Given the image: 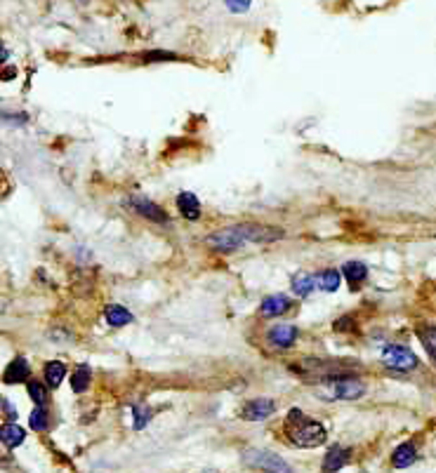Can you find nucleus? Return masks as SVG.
<instances>
[{
  "mask_svg": "<svg viewBox=\"0 0 436 473\" xmlns=\"http://www.w3.org/2000/svg\"><path fill=\"white\" fill-rule=\"evenodd\" d=\"M8 59H10V50L8 47H3V62H8Z\"/></svg>",
  "mask_w": 436,
  "mask_h": 473,
  "instance_id": "nucleus-30",
  "label": "nucleus"
},
{
  "mask_svg": "<svg viewBox=\"0 0 436 473\" xmlns=\"http://www.w3.org/2000/svg\"><path fill=\"white\" fill-rule=\"evenodd\" d=\"M297 328L293 323H281V325H274L267 330V342L276 349H290L295 342H297Z\"/></svg>",
  "mask_w": 436,
  "mask_h": 473,
  "instance_id": "nucleus-8",
  "label": "nucleus"
},
{
  "mask_svg": "<svg viewBox=\"0 0 436 473\" xmlns=\"http://www.w3.org/2000/svg\"><path fill=\"white\" fill-rule=\"evenodd\" d=\"M286 434L290 438L293 445H297V448H304V450H312V448H319V445L326 443V429L323 424L314 422L304 415L302 410H290L288 412V419H286Z\"/></svg>",
  "mask_w": 436,
  "mask_h": 473,
  "instance_id": "nucleus-1",
  "label": "nucleus"
},
{
  "mask_svg": "<svg viewBox=\"0 0 436 473\" xmlns=\"http://www.w3.org/2000/svg\"><path fill=\"white\" fill-rule=\"evenodd\" d=\"M415 335L420 337V342L425 344L429 358H432V361L436 363V325L422 323V325H418V330H415Z\"/></svg>",
  "mask_w": 436,
  "mask_h": 473,
  "instance_id": "nucleus-20",
  "label": "nucleus"
},
{
  "mask_svg": "<svg viewBox=\"0 0 436 473\" xmlns=\"http://www.w3.org/2000/svg\"><path fill=\"white\" fill-rule=\"evenodd\" d=\"M276 412V403L271 398H255V401H248L241 410V417L245 422H262V419L271 417Z\"/></svg>",
  "mask_w": 436,
  "mask_h": 473,
  "instance_id": "nucleus-7",
  "label": "nucleus"
},
{
  "mask_svg": "<svg viewBox=\"0 0 436 473\" xmlns=\"http://www.w3.org/2000/svg\"><path fill=\"white\" fill-rule=\"evenodd\" d=\"M290 306H293V302L288 299L286 294H269L262 299L259 313L264 316V318H276V316H283Z\"/></svg>",
  "mask_w": 436,
  "mask_h": 473,
  "instance_id": "nucleus-10",
  "label": "nucleus"
},
{
  "mask_svg": "<svg viewBox=\"0 0 436 473\" xmlns=\"http://www.w3.org/2000/svg\"><path fill=\"white\" fill-rule=\"evenodd\" d=\"M3 412L8 415V419H17V412L12 410V405H10L8 398H3Z\"/></svg>",
  "mask_w": 436,
  "mask_h": 473,
  "instance_id": "nucleus-28",
  "label": "nucleus"
},
{
  "mask_svg": "<svg viewBox=\"0 0 436 473\" xmlns=\"http://www.w3.org/2000/svg\"><path fill=\"white\" fill-rule=\"evenodd\" d=\"M177 209H179V214H182L184 219H189V221H196V219H200V200L196 198V193H191V191H182L177 195Z\"/></svg>",
  "mask_w": 436,
  "mask_h": 473,
  "instance_id": "nucleus-11",
  "label": "nucleus"
},
{
  "mask_svg": "<svg viewBox=\"0 0 436 473\" xmlns=\"http://www.w3.org/2000/svg\"><path fill=\"white\" fill-rule=\"evenodd\" d=\"M142 59H146V62H167V59H174V55L172 52H146Z\"/></svg>",
  "mask_w": 436,
  "mask_h": 473,
  "instance_id": "nucleus-27",
  "label": "nucleus"
},
{
  "mask_svg": "<svg viewBox=\"0 0 436 473\" xmlns=\"http://www.w3.org/2000/svg\"><path fill=\"white\" fill-rule=\"evenodd\" d=\"M382 365L389 370H397V372H408V370L418 368V356L404 344H389L382 349Z\"/></svg>",
  "mask_w": 436,
  "mask_h": 473,
  "instance_id": "nucleus-3",
  "label": "nucleus"
},
{
  "mask_svg": "<svg viewBox=\"0 0 436 473\" xmlns=\"http://www.w3.org/2000/svg\"><path fill=\"white\" fill-rule=\"evenodd\" d=\"M132 427H135L137 431H142L146 424H149V419H151V408L149 405H142V403H135L132 405Z\"/></svg>",
  "mask_w": 436,
  "mask_h": 473,
  "instance_id": "nucleus-23",
  "label": "nucleus"
},
{
  "mask_svg": "<svg viewBox=\"0 0 436 473\" xmlns=\"http://www.w3.org/2000/svg\"><path fill=\"white\" fill-rule=\"evenodd\" d=\"M319 285L323 292H338L340 285H342V273L338 271V268H326V271H321L316 276Z\"/></svg>",
  "mask_w": 436,
  "mask_h": 473,
  "instance_id": "nucleus-21",
  "label": "nucleus"
},
{
  "mask_svg": "<svg viewBox=\"0 0 436 473\" xmlns=\"http://www.w3.org/2000/svg\"><path fill=\"white\" fill-rule=\"evenodd\" d=\"M78 3H87V0H78Z\"/></svg>",
  "mask_w": 436,
  "mask_h": 473,
  "instance_id": "nucleus-31",
  "label": "nucleus"
},
{
  "mask_svg": "<svg viewBox=\"0 0 436 473\" xmlns=\"http://www.w3.org/2000/svg\"><path fill=\"white\" fill-rule=\"evenodd\" d=\"M205 245L217 250V252H236V250L245 247L248 240L245 235L241 233V226H226V228H219V231L210 233L205 238Z\"/></svg>",
  "mask_w": 436,
  "mask_h": 473,
  "instance_id": "nucleus-4",
  "label": "nucleus"
},
{
  "mask_svg": "<svg viewBox=\"0 0 436 473\" xmlns=\"http://www.w3.org/2000/svg\"><path fill=\"white\" fill-rule=\"evenodd\" d=\"M342 276L347 278V283L357 290L361 283H366L368 278V266L364 261H347L345 266H342Z\"/></svg>",
  "mask_w": 436,
  "mask_h": 473,
  "instance_id": "nucleus-14",
  "label": "nucleus"
},
{
  "mask_svg": "<svg viewBox=\"0 0 436 473\" xmlns=\"http://www.w3.org/2000/svg\"><path fill=\"white\" fill-rule=\"evenodd\" d=\"M125 205L132 209V212H137L139 217L149 219V221H156V224H167V212L160 205H156L153 200H149L146 195H130V198L125 200Z\"/></svg>",
  "mask_w": 436,
  "mask_h": 473,
  "instance_id": "nucleus-6",
  "label": "nucleus"
},
{
  "mask_svg": "<svg viewBox=\"0 0 436 473\" xmlns=\"http://www.w3.org/2000/svg\"><path fill=\"white\" fill-rule=\"evenodd\" d=\"M352 323H354L352 316H342V318L335 320V325H333V328H335V332H349V330H354Z\"/></svg>",
  "mask_w": 436,
  "mask_h": 473,
  "instance_id": "nucleus-26",
  "label": "nucleus"
},
{
  "mask_svg": "<svg viewBox=\"0 0 436 473\" xmlns=\"http://www.w3.org/2000/svg\"><path fill=\"white\" fill-rule=\"evenodd\" d=\"M3 382L5 384H29L31 382V365L26 358H15L3 372Z\"/></svg>",
  "mask_w": 436,
  "mask_h": 473,
  "instance_id": "nucleus-9",
  "label": "nucleus"
},
{
  "mask_svg": "<svg viewBox=\"0 0 436 473\" xmlns=\"http://www.w3.org/2000/svg\"><path fill=\"white\" fill-rule=\"evenodd\" d=\"M104 316L111 328H125L127 323H132V313L125 306H120V304H109L104 311Z\"/></svg>",
  "mask_w": 436,
  "mask_h": 473,
  "instance_id": "nucleus-18",
  "label": "nucleus"
},
{
  "mask_svg": "<svg viewBox=\"0 0 436 473\" xmlns=\"http://www.w3.org/2000/svg\"><path fill=\"white\" fill-rule=\"evenodd\" d=\"M66 377V365L62 361H50L45 363V370H43V380L48 384V389H57L59 384L64 382Z\"/></svg>",
  "mask_w": 436,
  "mask_h": 473,
  "instance_id": "nucleus-17",
  "label": "nucleus"
},
{
  "mask_svg": "<svg viewBox=\"0 0 436 473\" xmlns=\"http://www.w3.org/2000/svg\"><path fill=\"white\" fill-rule=\"evenodd\" d=\"M349 457H352V450L335 445V448L328 450V455L323 457V473H338L340 469H345Z\"/></svg>",
  "mask_w": 436,
  "mask_h": 473,
  "instance_id": "nucleus-12",
  "label": "nucleus"
},
{
  "mask_svg": "<svg viewBox=\"0 0 436 473\" xmlns=\"http://www.w3.org/2000/svg\"><path fill=\"white\" fill-rule=\"evenodd\" d=\"M205 473H217V471H205Z\"/></svg>",
  "mask_w": 436,
  "mask_h": 473,
  "instance_id": "nucleus-32",
  "label": "nucleus"
},
{
  "mask_svg": "<svg viewBox=\"0 0 436 473\" xmlns=\"http://www.w3.org/2000/svg\"><path fill=\"white\" fill-rule=\"evenodd\" d=\"M12 76H17V71H15V69H5V71H3V80H10Z\"/></svg>",
  "mask_w": 436,
  "mask_h": 473,
  "instance_id": "nucleus-29",
  "label": "nucleus"
},
{
  "mask_svg": "<svg viewBox=\"0 0 436 473\" xmlns=\"http://www.w3.org/2000/svg\"><path fill=\"white\" fill-rule=\"evenodd\" d=\"M241 459H243V464L248 469H255L262 473H293V466L271 450L248 448V450H243Z\"/></svg>",
  "mask_w": 436,
  "mask_h": 473,
  "instance_id": "nucleus-2",
  "label": "nucleus"
},
{
  "mask_svg": "<svg viewBox=\"0 0 436 473\" xmlns=\"http://www.w3.org/2000/svg\"><path fill=\"white\" fill-rule=\"evenodd\" d=\"M290 285H293V292H295V294H300V297H309V294L314 292V290H316L319 280H316V276L300 271V273H295V276H293Z\"/></svg>",
  "mask_w": 436,
  "mask_h": 473,
  "instance_id": "nucleus-16",
  "label": "nucleus"
},
{
  "mask_svg": "<svg viewBox=\"0 0 436 473\" xmlns=\"http://www.w3.org/2000/svg\"><path fill=\"white\" fill-rule=\"evenodd\" d=\"M415 459H418V448L413 443H401L397 450L392 452V464L394 469H408Z\"/></svg>",
  "mask_w": 436,
  "mask_h": 473,
  "instance_id": "nucleus-13",
  "label": "nucleus"
},
{
  "mask_svg": "<svg viewBox=\"0 0 436 473\" xmlns=\"http://www.w3.org/2000/svg\"><path fill=\"white\" fill-rule=\"evenodd\" d=\"M364 394H366V384L357 380V375L342 377V380L328 384V389L323 391L328 401H359Z\"/></svg>",
  "mask_w": 436,
  "mask_h": 473,
  "instance_id": "nucleus-5",
  "label": "nucleus"
},
{
  "mask_svg": "<svg viewBox=\"0 0 436 473\" xmlns=\"http://www.w3.org/2000/svg\"><path fill=\"white\" fill-rule=\"evenodd\" d=\"M0 438H3V445H8V448H19L26 438V431L19 427V424L8 422V424H3V429H0Z\"/></svg>",
  "mask_w": 436,
  "mask_h": 473,
  "instance_id": "nucleus-19",
  "label": "nucleus"
},
{
  "mask_svg": "<svg viewBox=\"0 0 436 473\" xmlns=\"http://www.w3.org/2000/svg\"><path fill=\"white\" fill-rule=\"evenodd\" d=\"M250 3H252V0H224L226 10L233 12V15H241V12H248V10H250Z\"/></svg>",
  "mask_w": 436,
  "mask_h": 473,
  "instance_id": "nucleus-25",
  "label": "nucleus"
},
{
  "mask_svg": "<svg viewBox=\"0 0 436 473\" xmlns=\"http://www.w3.org/2000/svg\"><path fill=\"white\" fill-rule=\"evenodd\" d=\"M90 382H92V370L87 363H80L76 370H73L71 375V391L73 394H85L87 389H90Z\"/></svg>",
  "mask_w": 436,
  "mask_h": 473,
  "instance_id": "nucleus-15",
  "label": "nucleus"
},
{
  "mask_svg": "<svg viewBox=\"0 0 436 473\" xmlns=\"http://www.w3.org/2000/svg\"><path fill=\"white\" fill-rule=\"evenodd\" d=\"M29 424H31V429H33V431H48V427H50L48 408H38V405H36V410L31 412Z\"/></svg>",
  "mask_w": 436,
  "mask_h": 473,
  "instance_id": "nucleus-24",
  "label": "nucleus"
},
{
  "mask_svg": "<svg viewBox=\"0 0 436 473\" xmlns=\"http://www.w3.org/2000/svg\"><path fill=\"white\" fill-rule=\"evenodd\" d=\"M26 391H29L31 401L36 403L38 408H45V405H48L50 396H48V389H45V384H43V382H36V380H31L29 384H26Z\"/></svg>",
  "mask_w": 436,
  "mask_h": 473,
  "instance_id": "nucleus-22",
  "label": "nucleus"
}]
</instances>
